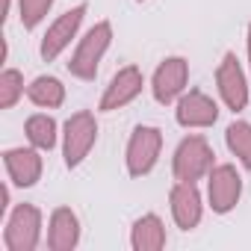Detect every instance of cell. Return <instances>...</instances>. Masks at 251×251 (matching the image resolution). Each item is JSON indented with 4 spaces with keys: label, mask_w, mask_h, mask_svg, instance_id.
<instances>
[{
    "label": "cell",
    "mask_w": 251,
    "mask_h": 251,
    "mask_svg": "<svg viewBox=\"0 0 251 251\" xmlns=\"http://www.w3.org/2000/svg\"><path fill=\"white\" fill-rule=\"evenodd\" d=\"M109 45H112V24L109 21H98L80 39V45H77V50H74V56L68 62V71L74 77H80V80H95V74L100 68V59L109 50Z\"/></svg>",
    "instance_id": "1"
},
{
    "label": "cell",
    "mask_w": 251,
    "mask_h": 251,
    "mask_svg": "<svg viewBox=\"0 0 251 251\" xmlns=\"http://www.w3.org/2000/svg\"><path fill=\"white\" fill-rule=\"evenodd\" d=\"M95 139H98V121L92 112L80 109L74 112L68 121H65V133H62V154H65V166L68 169H77L89 151L95 148Z\"/></svg>",
    "instance_id": "2"
},
{
    "label": "cell",
    "mask_w": 251,
    "mask_h": 251,
    "mask_svg": "<svg viewBox=\"0 0 251 251\" xmlns=\"http://www.w3.org/2000/svg\"><path fill=\"white\" fill-rule=\"evenodd\" d=\"M213 148L207 145L204 136H186L177 151H175V160H172V172L177 180H201L204 175L213 172Z\"/></svg>",
    "instance_id": "3"
},
{
    "label": "cell",
    "mask_w": 251,
    "mask_h": 251,
    "mask_svg": "<svg viewBox=\"0 0 251 251\" xmlns=\"http://www.w3.org/2000/svg\"><path fill=\"white\" fill-rule=\"evenodd\" d=\"M42 236V213L33 204H18L6 222L3 242L9 251H33Z\"/></svg>",
    "instance_id": "4"
},
{
    "label": "cell",
    "mask_w": 251,
    "mask_h": 251,
    "mask_svg": "<svg viewBox=\"0 0 251 251\" xmlns=\"http://www.w3.org/2000/svg\"><path fill=\"white\" fill-rule=\"evenodd\" d=\"M163 151V133L157 127H136L130 142H127V154H124V163H127V175L130 177H142L157 166V157Z\"/></svg>",
    "instance_id": "5"
},
{
    "label": "cell",
    "mask_w": 251,
    "mask_h": 251,
    "mask_svg": "<svg viewBox=\"0 0 251 251\" xmlns=\"http://www.w3.org/2000/svg\"><path fill=\"white\" fill-rule=\"evenodd\" d=\"M242 195V177L233 166H213V172L207 175V198L213 213L225 216L239 204Z\"/></svg>",
    "instance_id": "6"
},
{
    "label": "cell",
    "mask_w": 251,
    "mask_h": 251,
    "mask_svg": "<svg viewBox=\"0 0 251 251\" xmlns=\"http://www.w3.org/2000/svg\"><path fill=\"white\" fill-rule=\"evenodd\" d=\"M216 86H219V95L227 109L239 112L248 106V83H245V71H242L236 53L222 56V62L216 68Z\"/></svg>",
    "instance_id": "7"
},
{
    "label": "cell",
    "mask_w": 251,
    "mask_h": 251,
    "mask_svg": "<svg viewBox=\"0 0 251 251\" xmlns=\"http://www.w3.org/2000/svg\"><path fill=\"white\" fill-rule=\"evenodd\" d=\"M186 80H189V62L183 56L163 59L160 68L154 71V80H151V92H154L157 103H175L183 95Z\"/></svg>",
    "instance_id": "8"
},
{
    "label": "cell",
    "mask_w": 251,
    "mask_h": 251,
    "mask_svg": "<svg viewBox=\"0 0 251 251\" xmlns=\"http://www.w3.org/2000/svg\"><path fill=\"white\" fill-rule=\"evenodd\" d=\"M83 15H86V3H77L74 9L62 12V15L48 27V33H45V39H42V59H45V62H53V59L71 45V39L77 36V30H80V24H83Z\"/></svg>",
    "instance_id": "9"
},
{
    "label": "cell",
    "mask_w": 251,
    "mask_h": 251,
    "mask_svg": "<svg viewBox=\"0 0 251 251\" xmlns=\"http://www.w3.org/2000/svg\"><path fill=\"white\" fill-rule=\"evenodd\" d=\"M142 86H145V77L136 65H124L115 71V77L109 80L103 98H100V109L103 112H112V109H121L127 106L130 100H136L142 95Z\"/></svg>",
    "instance_id": "10"
},
{
    "label": "cell",
    "mask_w": 251,
    "mask_h": 251,
    "mask_svg": "<svg viewBox=\"0 0 251 251\" xmlns=\"http://www.w3.org/2000/svg\"><path fill=\"white\" fill-rule=\"evenodd\" d=\"M175 115H177L180 127H210V124H216V118H219V106H216L213 98L192 89V92L180 95Z\"/></svg>",
    "instance_id": "11"
},
{
    "label": "cell",
    "mask_w": 251,
    "mask_h": 251,
    "mask_svg": "<svg viewBox=\"0 0 251 251\" xmlns=\"http://www.w3.org/2000/svg\"><path fill=\"white\" fill-rule=\"evenodd\" d=\"M169 201H172V216H175L180 230L198 227V222H201V192L192 180H177L172 186Z\"/></svg>",
    "instance_id": "12"
},
{
    "label": "cell",
    "mask_w": 251,
    "mask_h": 251,
    "mask_svg": "<svg viewBox=\"0 0 251 251\" xmlns=\"http://www.w3.org/2000/svg\"><path fill=\"white\" fill-rule=\"evenodd\" d=\"M3 166H6V175L15 186L27 189V186H36L39 177H42V157H39V148H12L3 154Z\"/></svg>",
    "instance_id": "13"
},
{
    "label": "cell",
    "mask_w": 251,
    "mask_h": 251,
    "mask_svg": "<svg viewBox=\"0 0 251 251\" xmlns=\"http://www.w3.org/2000/svg\"><path fill=\"white\" fill-rule=\"evenodd\" d=\"M80 242V219L71 207H56L48 225V245L50 251H71Z\"/></svg>",
    "instance_id": "14"
},
{
    "label": "cell",
    "mask_w": 251,
    "mask_h": 251,
    "mask_svg": "<svg viewBox=\"0 0 251 251\" xmlns=\"http://www.w3.org/2000/svg\"><path fill=\"white\" fill-rule=\"evenodd\" d=\"M130 245L136 251H160L166 245V227H163L160 216L148 213V216L136 219L133 230H130Z\"/></svg>",
    "instance_id": "15"
},
{
    "label": "cell",
    "mask_w": 251,
    "mask_h": 251,
    "mask_svg": "<svg viewBox=\"0 0 251 251\" xmlns=\"http://www.w3.org/2000/svg\"><path fill=\"white\" fill-rule=\"evenodd\" d=\"M27 98L42 106V109H56L62 106L65 100V86L56 80V77H36L30 86H27Z\"/></svg>",
    "instance_id": "16"
},
{
    "label": "cell",
    "mask_w": 251,
    "mask_h": 251,
    "mask_svg": "<svg viewBox=\"0 0 251 251\" xmlns=\"http://www.w3.org/2000/svg\"><path fill=\"white\" fill-rule=\"evenodd\" d=\"M24 133H27V139H30L33 148L50 151L56 145V121L50 115H42V112L39 115H30L27 124H24Z\"/></svg>",
    "instance_id": "17"
},
{
    "label": "cell",
    "mask_w": 251,
    "mask_h": 251,
    "mask_svg": "<svg viewBox=\"0 0 251 251\" xmlns=\"http://www.w3.org/2000/svg\"><path fill=\"white\" fill-rule=\"evenodd\" d=\"M225 142H227L230 154L251 172V124H248V121H233V124H227Z\"/></svg>",
    "instance_id": "18"
},
{
    "label": "cell",
    "mask_w": 251,
    "mask_h": 251,
    "mask_svg": "<svg viewBox=\"0 0 251 251\" xmlns=\"http://www.w3.org/2000/svg\"><path fill=\"white\" fill-rule=\"evenodd\" d=\"M24 95V77L15 68H6L0 74V109H12L18 98Z\"/></svg>",
    "instance_id": "19"
},
{
    "label": "cell",
    "mask_w": 251,
    "mask_h": 251,
    "mask_svg": "<svg viewBox=\"0 0 251 251\" xmlns=\"http://www.w3.org/2000/svg\"><path fill=\"white\" fill-rule=\"evenodd\" d=\"M53 0H18V12H21V27L24 30H36L45 15L50 12Z\"/></svg>",
    "instance_id": "20"
},
{
    "label": "cell",
    "mask_w": 251,
    "mask_h": 251,
    "mask_svg": "<svg viewBox=\"0 0 251 251\" xmlns=\"http://www.w3.org/2000/svg\"><path fill=\"white\" fill-rule=\"evenodd\" d=\"M6 207H9V186H0V216L6 213Z\"/></svg>",
    "instance_id": "21"
},
{
    "label": "cell",
    "mask_w": 251,
    "mask_h": 251,
    "mask_svg": "<svg viewBox=\"0 0 251 251\" xmlns=\"http://www.w3.org/2000/svg\"><path fill=\"white\" fill-rule=\"evenodd\" d=\"M9 3H12V0H3V9H0V21H6V15H9Z\"/></svg>",
    "instance_id": "22"
},
{
    "label": "cell",
    "mask_w": 251,
    "mask_h": 251,
    "mask_svg": "<svg viewBox=\"0 0 251 251\" xmlns=\"http://www.w3.org/2000/svg\"><path fill=\"white\" fill-rule=\"evenodd\" d=\"M248 62H251V24H248Z\"/></svg>",
    "instance_id": "23"
},
{
    "label": "cell",
    "mask_w": 251,
    "mask_h": 251,
    "mask_svg": "<svg viewBox=\"0 0 251 251\" xmlns=\"http://www.w3.org/2000/svg\"><path fill=\"white\" fill-rule=\"evenodd\" d=\"M139 3H142V0H139Z\"/></svg>",
    "instance_id": "24"
}]
</instances>
